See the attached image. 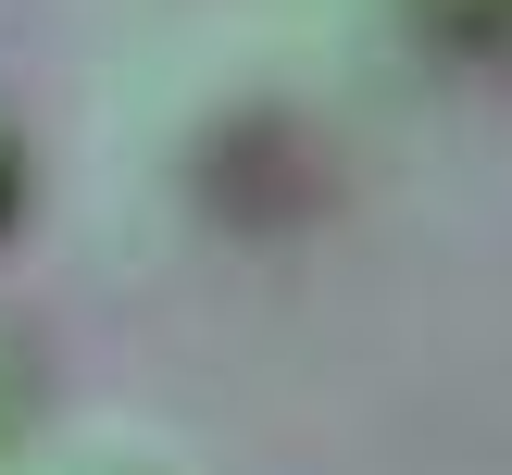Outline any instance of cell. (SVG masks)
<instances>
[{
  "mask_svg": "<svg viewBox=\"0 0 512 475\" xmlns=\"http://www.w3.org/2000/svg\"><path fill=\"white\" fill-rule=\"evenodd\" d=\"M13 413H25V350L0 338V450H13Z\"/></svg>",
  "mask_w": 512,
  "mask_h": 475,
  "instance_id": "3957f363",
  "label": "cell"
},
{
  "mask_svg": "<svg viewBox=\"0 0 512 475\" xmlns=\"http://www.w3.org/2000/svg\"><path fill=\"white\" fill-rule=\"evenodd\" d=\"M13 200H25V125L0 113V225H13Z\"/></svg>",
  "mask_w": 512,
  "mask_h": 475,
  "instance_id": "7a4b0ae2",
  "label": "cell"
},
{
  "mask_svg": "<svg viewBox=\"0 0 512 475\" xmlns=\"http://www.w3.org/2000/svg\"><path fill=\"white\" fill-rule=\"evenodd\" d=\"M0 475H163V463H138L125 438H13Z\"/></svg>",
  "mask_w": 512,
  "mask_h": 475,
  "instance_id": "6da1fadb",
  "label": "cell"
}]
</instances>
